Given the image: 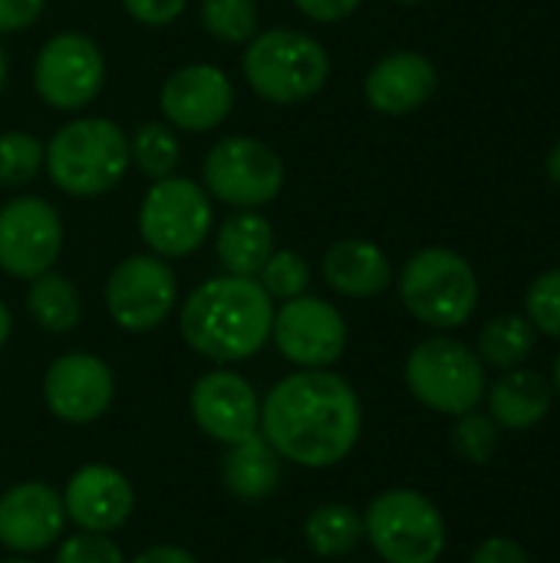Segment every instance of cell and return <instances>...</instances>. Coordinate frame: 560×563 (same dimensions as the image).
Wrapping results in <instances>:
<instances>
[{
	"label": "cell",
	"instance_id": "obj_12",
	"mask_svg": "<svg viewBox=\"0 0 560 563\" xmlns=\"http://www.w3.org/2000/svg\"><path fill=\"white\" fill-rule=\"evenodd\" d=\"M347 340L343 313L323 297L300 294L274 310L271 343L297 369H330L347 353Z\"/></svg>",
	"mask_w": 560,
	"mask_h": 563
},
{
	"label": "cell",
	"instance_id": "obj_36",
	"mask_svg": "<svg viewBox=\"0 0 560 563\" xmlns=\"http://www.w3.org/2000/svg\"><path fill=\"white\" fill-rule=\"evenodd\" d=\"M469 563H531V558H528V551H525L518 541H512V538H488V541H482V544L472 551Z\"/></svg>",
	"mask_w": 560,
	"mask_h": 563
},
{
	"label": "cell",
	"instance_id": "obj_17",
	"mask_svg": "<svg viewBox=\"0 0 560 563\" xmlns=\"http://www.w3.org/2000/svg\"><path fill=\"white\" fill-rule=\"evenodd\" d=\"M59 498H63L66 521H73L79 531L89 534H112L135 511L132 482L119 468L102 462L76 468Z\"/></svg>",
	"mask_w": 560,
	"mask_h": 563
},
{
	"label": "cell",
	"instance_id": "obj_33",
	"mask_svg": "<svg viewBox=\"0 0 560 563\" xmlns=\"http://www.w3.org/2000/svg\"><path fill=\"white\" fill-rule=\"evenodd\" d=\"M53 563H125V554L116 541H109V534L79 531L56 548Z\"/></svg>",
	"mask_w": 560,
	"mask_h": 563
},
{
	"label": "cell",
	"instance_id": "obj_8",
	"mask_svg": "<svg viewBox=\"0 0 560 563\" xmlns=\"http://www.w3.org/2000/svg\"><path fill=\"white\" fill-rule=\"evenodd\" d=\"M215 228V201L205 185L191 178L152 181L139 205V238L149 254L178 261L195 254Z\"/></svg>",
	"mask_w": 560,
	"mask_h": 563
},
{
	"label": "cell",
	"instance_id": "obj_10",
	"mask_svg": "<svg viewBox=\"0 0 560 563\" xmlns=\"http://www.w3.org/2000/svg\"><path fill=\"white\" fill-rule=\"evenodd\" d=\"M106 86V56L86 33H53L33 63V89L56 112H79L99 99Z\"/></svg>",
	"mask_w": 560,
	"mask_h": 563
},
{
	"label": "cell",
	"instance_id": "obj_13",
	"mask_svg": "<svg viewBox=\"0 0 560 563\" xmlns=\"http://www.w3.org/2000/svg\"><path fill=\"white\" fill-rule=\"evenodd\" d=\"M63 218L40 195H20L0 208V271L33 280L63 254Z\"/></svg>",
	"mask_w": 560,
	"mask_h": 563
},
{
	"label": "cell",
	"instance_id": "obj_22",
	"mask_svg": "<svg viewBox=\"0 0 560 563\" xmlns=\"http://www.w3.org/2000/svg\"><path fill=\"white\" fill-rule=\"evenodd\" d=\"M274 251V224L257 208H234L215 231V254L224 274L257 277Z\"/></svg>",
	"mask_w": 560,
	"mask_h": 563
},
{
	"label": "cell",
	"instance_id": "obj_39",
	"mask_svg": "<svg viewBox=\"0 0 560 563\" xmlns=\"http://www.w3.org/2000/svg\"><path fill=\"white\" fill-rule=\"evenodd\" d=\"M10 330H13V317H10V307L0 300V346L10 340Z\"/></svg>",
	"mask_w": 560,
	"mask_h": 563
},
{
	"label": "cell",
	"instance_id": "obj_37",
	"mask_svg": "<svg viewBox=\"0 0 560 563\" xmlns=\"http://www.w3.org/2000/svg\"><path fill=\"white\" fill-rule=\"evenodd\" d=\"M360 3L363 0H294V7L314 23H340L350 13H356Z\"/></svg>",
	"mask_w": 560,
	"mask_h": 563
},
{
	"label": "cell",
	"instance_id": "obj_7",
	"mask_svg": "<svg viewBox=\"0 0 560 563\" xmlns=\"http://www.w3.org/2000/svg\"><path fill=\"white\" fill-rule=\"evenodd\" d=\"M399 300L419 323L455 330L469 323L479 307V277L462 254L426 247L403 264Z\"/></svg>",
	"mask_w": 560,
	"mask_h": 563
},
{
	"label": "cell",
	"instance_id": "obj_2",
	"mask_svg": "<svg viewBox=\"0 0 560 563\" xmlns=\"http://www.w3.org/2000/svg\"><path fill=\"white\" fill-rule=\"evenodd\" d=\"M271 327L274 300L254 277H211L178 307L182 340L218 366L254 360L271 343Z\"/></svg>",
	"mask_w": 560,
	"mask_h": 563
},
{
	"label": "cell",
	"instance_id": "obj_5",
	"mask_svg": "<svg viewBox=\"0 0 560 563\" xmlns=\"http://www.w3.org/2000/svg\"><path fill=\"white\" fill-rule=\"evenodd\" d=\"M363 541L383 563H439L449 528L432 498L416 488H386L363 511Z\"/></svg>",
	"mask_w": 560,
	"mask_h": 563
},
{
	"label": "cell",
	"instance_id": "obj_21",
	"mask_svg": "<svg viewBox=\"0 0 560 563\" xmlns=\"http://www.w3.org/2000/svg\"><path fill=\"white\" fill-rule=\"evenodd\" d=\"M551 399H554V389L541 373L515 366V369H505L485 389L482 402H485V409H488V416H492V422L498 429L525 432V429H535L538 422L548 419Z\"/></svg>",
	"mask_w": 560,
	"mask_h": 563
},
{
	"label": "cell",
	"instance_id": "obj_24",
	"mask_svg": "<svg viewBox=\"0 0 560 563\" xmlns=\"http://www.w3.org/2000/svg\"><path fill=\"white\" fill-rule=\"evenodd\" d=\"M26 313L33 317V323L46 333H73L83 320V300L76 284L59 274V271H46L33 280H26Z\"/></svg>",
	"mask_w": 560,
	"mask_h": 563
},
{
	"label": "cell",
	"instance_id": "obj_14",
	"mask_svg": "<svg viewBox=\"0 0 560 563\" xmlns=\"http://www.w3.org/2000/svg\"><path fill=\"white\" fill-rule=\"evenodd\" d=\"M188 409L195 426L221 445H238L261 432V396L228 366L208 369L195 379Z\"/></svg>",
	"mask_w": 560,
	"mask_h": 563
},
{
	"label": "cell",
	"instance_id": "obj_45",
	"mask_svg": "<svg viewBox=\"0 0 560 563\" xmlns=\"http://www.w3.org/2000/svg\"><path fill=\"white\" fill-rule=\"evenodd\" d=\"M257 563H287V561H257Z\"/></svg>",
	"mask_w": 560,
	"mask_h": 563
},
{
	"label": "cell",
	"instance_id": "obj_19",
	"mask_svg": "<svg viewBox=\"0 0 560 563\" xmlns=\"http://www.w3.org/2000/svg\"><path fill=\"white\" fill-rule=\"evenodd\" d=\"M436 86L439 73L429 56L416 49H396L366 73L363 96L383 115H409L432 99Z\"/></svg>",
	"mask_w": 560,
	"mask_h": 563
},
{
	"label": "cell",
	"instance_id": "obj_1",
	"mask_svg": "<svg viewBox=\"0 0 560 563\" xmlns=\"http://www.w3.org/2000/svg\"><path fill=\"white\" fill-rule=\"evenodd\" d=\"M261 435L297 468H333L363 435V402L353 383L333 369H297L261 399Z\"/></svg>",
	"mask_w": 560,
	"mask_h": 563
},
{
	"label": "cell",
	"instance_id": "obj_3",
	"mask_svg": "<svg viewBox=\"0 0 560 563\" xmlns=\"http://www.w3.org/2000/svg\"><path fill=\"white\" fill-rule=\"evenodd\" d=\"M43 168L69 198L109 195L132 168L129 132L102 115L69 119L43 145Z\"/></svg>",
	"mask_w": 560,
	"mask_h": 563
},
{
	"label": "cell",
	"instance_id": "obj_6",
	"mask_svg": "<svg viewBox=\"0 0 560 563\" xmlns=\"http://www.w3.org/2000/svg\"><path fill=\"white\" fill-rule=\"evenodd\" d=\"M488 366L472 346L455 336H429L406 356V389L413 399L439 416H462L482 406L488 389Z\"/></svg>",
	"mask_w": 560,
	"mask_h": 563
},
{
	"label": "cell",
	"instance_id": "obj_31",
	"mask_svg": "<svg viewBox=\"0 0 560 563\" xmlns=\"http://www.w3.org/2000/svg\"><path fill=\"white\" fill-rule=\"evenodd\" d=\"M254 280L267 290L271 300L284 303V300H294V297L307 294V287H310V264L297 251H274Z\"/></svg>",
	"mask_w": 560,
	"mask_h": 563
},
{
	"label": "cell",
	"instance_id": "obj_40",
	"mask_svg": "<svg viewBox=\"0 0 560 563\" xmlns=\"http://www.w3.org/2000/svg\"><path fill=\"white\" fill-rule=\"evenodd\" d=\"M548 175H551L554 185H560V142L551 148V155H548Z\"/></svg>",
	"mask_w": 560,
	"mask_h": 563
},
{
	"label": "cell",
	"instance_id": "obj_25",
	"mask_svg": "<svg viewBox=\"0 0 560 563\" xmlns=\"http://www.w3.org/2000/svg\"><path fill=\"white\" fill-rule=\"evenodd\" d=\"M304 541L310 554L317 558H327V561L347 558L363 544V515L343 501L320 505L304 521Z\"/></svg>",
	"mask_w": 560,
	"mask_h": 563
},
{
	"label": "cell",
	"instance_id": "obj_11",
	"mask_svg": "<svg viewBox=\"0 0 560 563\" xmlns=\"http://www.w3.org/2000/svg\"><path fill=\"white\" fill-rule=\"evenodd\" d=\"M178 307V277L165 257L129 254L106 280V310L125 333H152Z\"/></svg>",
	"mask_w": 560,
	"mask_h": 563
},
{
	"label": "cell",
	"instance_id": "obj_20",
	"mask_svg": "<svg viewBox=\"0 0 560 563\" xmlns=\"http://www.w3.org/2000/svg\"><path fill=\"white\" fill-rule=\"evenodd\" d=\"M323 280L333 294L366 300L380 297L393 284V264L386 251L363 238H340L323 251Z\"/></svg>",
	"mask_w": 560,
	"mask_h": 563
},
{
	"label": "cell",
	"instance_id": "obj_9",
	"mask_svg": "<svg viewBox=\"0 0 560 563\" xmlns=\"http://www.w3.org/2000/svg\"><path fill=\"white\" fill-rule=\"evenodd\" d=\"M284 158L261 139L224 135L201 162V185L228 208H264L284 191Z\"/></svg>",
	"mask_w": 560,
	"mask_h": 563
},
{
	"label": "cell",
	"instance_id": "obj_23",
	"mask_svg": "<svg viewBox=\"0 0 560 563\" xmlns=\"http://www.w3.org/2000/svg\"><path fill=\"white\" fill-rule=\"evenodd\" d=\"M281 475H284V462L261 432L238 445H228L221 459V482L228 495L241 501L271 498L281 488Z\"/></svg>",
	"mask_w": 560,
	"mask_h": 563
},
{
	"label": "cell",
	"instance_id": "obj_29",
	"mask_svg": "<svg viewBox=\"0 0 560 563\" xmlns=\"http://www.w3.org/2000/svg\"><path fill=\"white\" fill-rule=\"evenodd\" d=\"M43 172V142L23 129L0 132V185L23 188Z\"/></svg>",
	"mask_w": 560,
	"mask_h": 563
},
{
	"label": "cell",
	"instance_id": "obj_34",
	"mask_svg": "<svg viewBox=\"0 0 560 563\" xmlns=\"http://www.w3.org/2000/svg\"><path fill=\"white\" fill-rule=\"evenodd\" d=\"M119 3L142 26H168L188 7V0H119Z\"/></svg>",
	"mask_w": 560,
	"mask_h": 563
},
{
	"label": "cell",
	"instance_id": "obj_35",
	"mask_svg": "<svg viewBox=\"0 0 560 563\" xmlns=\"http://www.w3.org/2000/svg\"><path fill=\"white\" fill-rule=\"evenodd\" d=\"M46 10V0H0V36L33 26Z\"/></svg>",
	"mask_w": 560,
	"mask_h": 563
},
{
	"label": "cell",
	"instance_id": "obj_43",
	"mask_svg": "<svg viewBox=\"0 0 560 563\" xmlns=\"http://www.w3.org/2000/svg\"><path fill=\"white\" fill-rule=\"evenodd\" d=\"M0 563H36V561H30V558H10V561H0Z\"/></svg>",
	"mask_w": 560,
	"mask_h": 563
},
{
	"label": "cell",
	"instance_id": "obj_32",
	"mask_svg": "<svg viewBox=\"0 0 560 563\" xmlns=\"http://www.w3.org/2000/svg\"><path fill=\"white\" fill-rule=\"evenodd\" d=\"M525 310L538 333L560 340V267L535 277L525 297Z\"/></svg>",
	"mask_w": 560,
	"mask_h": 563
},
{
	"label": "cell",
	"instance_id": "obj_15",
	"mask_svg": "<svg viewBox=\"0 0 560 563\" xmlns=\"http://www.w3.org/2000/svg\"><path fill=\"white\" fill-rule=\"evenodd\" d=\"M116 399V373L96 353H63L46 366L43 402L69 426H89L109 412Z\"/></svg>",
	"mask_w": 560,
	"mask_h": 563
},
{
	"label": "cell",
	"instance_id": "obj_44",
	"mask_svg": "<svg viewBox=\"0 0 560 563\" xmlns=\"http://www.w3.org/2000/svg\"><path fill=\"white\" fill-rule=\"evenodd\" d=\"M396 3H426V0H396Z\"/></svg>",
	"mask_w": 560,
	"mask_h": 563
},
{
	"label": "cell",
	"instance_id": "obj_4",
	"mask_svg": "<svg viewBox=\"0 0 560 563\" xmlns=\"http://www.w3.org/2000/svg\"><path fill=\"white\" fill-rule=\"evenodd\" d=\"M241 73L264 102L300 106L327 86L330 53L317 36L304 30L271 26L248 40Z\"/></svg>",
	"mask_w": 560,
	"mask_h": 563
},
{
	"label": "cell",
	"instance_id": "obj_41",
	"mask_svg": "<svg viewBox=\"0 0 560 563\" xmlns=\"http://www.w3.org/2000/svg\"><path fill=\"white\" fill-rule=\"evenodd\" d=\"M7 73H10V66H7V53H3V43H0V92L7 86Z\"/></svg>",
	"mask_w": 560,
	"mask_h": 563
},
{
	"label": "cell",
	"instance_id": "obj_38",
	"mask_svg": "<svg viewBox=\"0 0 560 563\" xmlns=\"http://www.w3.org/2000/svg\"><path fill=\"white\" fill-rule=\"evenodd\" d=\"M125 563H201L195 554H188L185 548H175V544H155V548H145L139 551L132 561Z\"/></svg>",
	"mask_w": 560,
	"mask_h": 563
},
{
	"label": "cell",
	"instance_id": "obj_26",
	"mask_svg": "<svg viewBox=\"0 0 560 563\" xmlns=\"http://www.w3.org/2000/svg\"><path fill=\"white\" fill-rule=\"evenodd\" d=\"M538 343V330L531 327L528 317L518 313H498L492 317L482 333H479V360L492 369H515L525 366V360L535 353Z\"/></svg>",
	"mask_w": 560,
	"mask_h": 563
},
{
	"label": "cell",
	"instance_id": "obj_18",
	"mask_svg": "<svg viewBox=\"0 0 560 563\" xmlns=\"http://www.w3.org/2000/svg\"><path fill=\"white\" fill-rule=\"evenodd\" d=\"M66 528L63 498L46 482H20L0 495V544L20 558L40 554Z\"/></svg>",
	"mask_w": 560,
	"mask_h": 563
},
{
	"label": "cell",
	"instance_id": "obj_27",
	"mask_svg": "<svg viewBox=\"0 0 560 563\" xmlns=\"http://www.w3.org/2000/svg\"><path fill=\"white\" fill-rule=\"evenodd\" d=\"M129 158L145 178L162 181L178 172L182 142L168 122H142L135 132H129Z\"/></svg>",
	"mask_w": 560,
	"mask_h": 563
},
{
	"label": "cell",
	"instance_id": "obj_30",
	"mask_svg": "<svg viewBox=\"0 0 560 563\" xmlns=\"http://www.w3.org/2000/svg\"><path fill=\"white\" fill-rule=\"evenodd\" d=\"M498 442H502V429L492 422L488 412H462L455 416V426H452V452L469 462V465H485L492 462V455L498 452Z\"/></svg>",
	"mask_w": 560,
	"mask_h": 563
},
{
	"label": "cell",
	"instance_id": "obj_16",
	"mask_svg": "<svg viewBox=\"0 0 560 563\" xmlns=\"http://www.w3.org/2000/svg\"><path fill=\"white\" fill-rule=\"evenodd\" d=\"M162 119L178 132H211L234 109V82L211 63H188L168 73L158 89Z\"/></svg>",
	"mask_w": 560,
	"mask_h": 563
},
{
	"label": "cell",
	"instance_id": "obj_28",
	"mask_svg": "<svg viewBox=\"0 0 560 563\" xmlns=\"http://www.w3.org/2000/svg\"><path fill=\"white\" fill-rule=\"evenodd\" d=\"M198 16L205 33L228 46H241L261 30L257 0H201Z\"/></svg>",
	"mask_w": 560,
	"mask_h": 563
},
{
	"label": "cell",
	"instance_id": "obj_42",
	"mask_svg": "<svg viewBox=\"0 0 560 563\" xmlns=\"http://www.w3.org/2000/svg\"><path fill=\"white\" fill-rule=\"evenodd\" d=\"M551 386H554V393L560 396V353L558 360H554V379H551Z\"/></svg>",
	"mask_w": 560,
	"mask_h": 563
}]
</instances>
